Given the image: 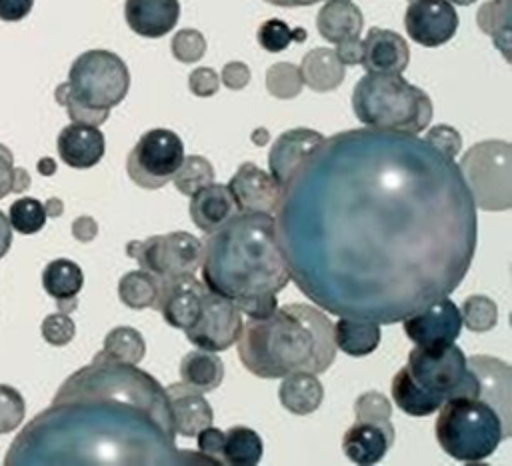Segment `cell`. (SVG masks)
<instances>
[{
  "mask_svg": "<svg viewBox=\"0 0 512 466\" xmlns=\"http://www.w3.org/2000/svg\"><path fill=\"white\" fill-rule=\"evenodd\" d=\"M228 188L238 212H262L272 216L282 192V186L270 176V172L258 168L254 162L240 164L236 174L230 178Z\"/></svg>",
  "mask_w": 512,
  "mask_h": 466,
  "instance_id": "obj_16",
  "label": "cell"
},
{
  "mask_svg": "<svg viewBox=\"0 0 512 466\" xmlns=\"http://www.w3.org/2000/svg\"><path fill=\"white\" fill-rule=\"evenodd\" d=\"M356 118L370 128L418 134L428 128L434 106L430 96L402 74H364L352 92Z\"/></svg>",
  "mask_w": 512,
  "mask_h": 466,
  "instance_id": "obj_6",
  "label": "cell"
},
{
  "mask_svg": "<svg viewBox=\"0 0 512 466\" xmlns=\"http://www.w3.org/2000/svg\"><path fill=\"white\" fill-rule=\"evenodd\" d=\"M184 160L180 136L168 128L144 132L126 158L130 180L146 190H158L172 180Z\"/></svg>",
  "mask_w": 512,
  "mask_h": 466,
  "instance_id": "obj_11",
  "label": "cell"
},
{
  "mask_svg": "<svg viewBox=\"0 0 512 466\" xmlns=\"http://www.w3.org/2000/svg\"><path fill=\"white\" fill-rule=\"evenodd\" d=\"M24 396L8 384H0V434L14 432L24 422Z\"/></svg>",
  "mask_w": 512,
  "mask_h": 466,
  "instance_id": "obj_41",
  "label": "cell"
},
{
  "mask_svg": "<svg viewBox=\"0 0 512 466\" xmlns=\"http://www.w3.org/2000/svg\"><path fill=\"white\" fill-rule=\"evenodd\" d=\"M44 212H46V216H50V218L62 216V212H64L62 200H60V198H50V200L44 204Z\"/></svg>",
  "mask_w": 512,
  "mask_h": 466,
  "instance_id": "obj_55",
  "label": "cell"
},
{
  "mask_svg": "<svg viewBox=\"0 0 512 466\" xmlns=\"http://www.w3.org/2000/svg\"><path fill=\"white\" fill-rule=\"evenodd\" d=\"M242 324L244 320L238 306L232 300L206 288L200 316L188 330H184V334L198 348L220 352L236 344L242 332Z\"/></svg>",
  "mask_w": 512,
  "mask_h": 466,
  "instance_id": "obj_12",
  "label": "cell"
},
{
  "mask_svg": "<svg viewBox=\"0 0 512 466\" xmlns=\"http://www.w3.org/2000/svg\"><path fill=\"white\" fill-rule=\"evenodd\" d=\"M188 88L194 96L198 98H208L214 96L220 88V78L216 74V70L208 68V66H200L196 70L190 72L188 76Z\"/></svg>",
  "mask_w": 512,
  "mask_h": 466,
  "instance_id": "obj_47",
  "label": "cell"
},
{
  "mask_svg": "<svg viewBox=\"0 0 512 466\" xmlns=\"http://www.w3.org/2000/svg\"><path fill=\"white\" fill-rule=\"evenodd\" d=\"M332 336L338 350L360 358L372 354L378 348L382 332L376 322L342 316L336 324H332Z\"/></svg>",
  "mask_w": 512,
  "mask_h": 466,
  "instance_id": "obj_28",
  "label": "cell"
},
{
  "mask_svg": "<svg viewBox=\"0 0 512 466\" xmlns=\"http://www.w3.org/2000/svg\"><path fill=\"white\" fill-rule=\"evenodd\" d=\"M204 292L206 284L198 280L194 274H182L160 280V296L156 302V310L172 328L188 330L200 316Z\"/></svg>",
  "mask_w": 512,
  "mask_h": 466,
  "instance_id": "obj_15",
  "label": "cell"
},
{
  "mask_svg": "<svg viewBox=\"0 0 512 466\" xmlns=\"http://www.w3.org/2000/svg\"><path fill=\"white\" fill-rule=\"evenodd\" d=\"M46 212H44V204H40V200L32 198V196H24L18 198L10 204L8 208V222L10 228L20 232V234H36L44 228L46 224Z\"/></svg>",
  "mask_w": 512,
  "mask_h": 466,
  "instance_id": "obj_38",
  "label": "cell"
},
{
  "mask_svg": "<svg viewBox=\"0 0 512 466\" xmlns=\"http://www.w3.org/2000/svg\"><path fill=\"white\" fill-rule=\"evenodd\" d=\"M202 282L238 310L290 282L272 214L236 212L202 242Z\"/></svg>",
  "mask_w": 512,
  "mask_h": 466,
  "instance_id": "obj_3",
  "label": "cell"
},
{
  "mask_svg": "<svg viewBox=\"0 0 512 466\" xmlns=\"http://www.w3.org/2000/svg\"><path fill=\"white\" fill-rule=\"evenodd\" d=\"M30 188V174L24 168H14V182H12V192L20 194Z\"/></svg>",
  "mask_w": 512,
  "mask_h": 466,
  "instance_id": "obj_54",
  "label": "cell"
},
{
  "mask_svg": "<svg viewBox=\"0 0 512 466\" xmlns=\"http://www.w3.org/2000/svg\"><path fill=\"white\" fill-rule=\"evenodd\" d=\"M6 466L212 464L176 446L166 388L136 364L94 356L12 440ZM214 466V464H212Z\"/></svg>",
  "mask_w": 512,
  "mask_h": 466,
  "instance_id": "obj_2",
  "label": "cell"
},
{
  "mask_svg": "<svg viewBox=\"0 0 512 466\" xmlns=\"http://www.w3.org/2000/svg\"><path fill=\"white\" fill-rule=\"evenodd\" d=\"M268 140H270V134H268L266 128H256V130L252 132V142H254L256 146H264V144H268Z\"/></svg>",
  "mask_w": 512,
  "mask_h": 466,
  "instance_id": "obj_58",
  "label": "cell"
},
{
  "mask_svg": "<svg viewBox=\"0 0 512 466\" xmlns=\"http://www.w3.org/2000/svg\"><path fill=\"white\" fill-rule=\"evenodd\" d=\"M144 354H146L144 336L132 326L112 328L104 338L102 350L98 352V356L102 358L126 362V364H138L144 358Z\"/></svg>",
  "mask_w": 512,
  "mask_h": 466,
  "instance_id": "obj_33",
  "label": "cell"
},
{
  "mask_svg": "<svg viewBox=\"0 0 512 466\" xmlns=\"http://www.w3.org/2000/svg\"><path fill=\"white\" fill-rule=\"evenodd\" d=\"M316 28L324 40L338 44L350 38H360L364 16L352 2L328 0L316 16Z\"/></svg>",
  "mask_w": 512,
  "mask_h": 466,
  "instance_id": "obj_25",
  "label": "cell"
},
{
  "mask_svg": "<svg viewBox=\"0 0 512 466\" xmlns=\"http://www.w3.org/2000/svg\"><path fill=\"white\" fill-rule=\"evenodd\" d=\"M236 346L242 366L258 378L322 374L336 358L330 318L300 302L278 306L266 318H248Z\"/></svg>",
  "mask_w": 512,
  "mask_h": 466,
  "instance_id": "obj_4",
  "label": "cell"
},
{
  "mask_svg": "<svg viewBox=\"0 0 512 466\" xmlns=\"http://www.w3.org/2000/svg\"><path fill=\"white\" fill-rule=\"evenodd\" d=\"M426 142H430L436 150H440L448 158H456V154L462 150V138L460 132L448 124H436L426 132Z\"/></svg>",
  "mask_w": 512,
  "mask_h": 466,
  "instance_id": "obj_45",
  "label": "cell"
},
{
  "mask_svg": "<svg viewBox=\"0 0 512 466\" xmlns=\"http://www.w3.org/2000/svg\"><path fill=\"white\" fill-rule=\"evenodd\" d=\"M258 44L266 52H282L290 46V42H304L306 40V30L304 28H290L284 20L280 18H270L260 24L256 32Z\"/></svg>",
  "mask_w": 512,
  "mask_h": 466,
  "instance_id": "obj_40",
  "label": "cell"
},
{
  "mask_svg": "<svg viewBox=\"0 0 512 466\" xmlns=\"http://www.w3.org/2000/svg\"><path fill=\"white\" fill-rule=\"evenodd\" d=\"M438 410L436 440L458 462L486 460L512 432L500 414L478 396L450 398Z\"/></svg>",
  "mask_w": 512,
  "mask_h": 466,
  "instance_id": "obj_7",
  "label": "cell"
},
{
  "mask_svg": "<svg viewBox=\"0 0 512 466\" xmlns=\"http://www.w3.org/2000/svg\"><path fill=\"white\" fill-rule=\"evenodd\" d=\"M410 62L406 40L388 28L372 26L362 40V68L370 74H402Z\"/></svg>",
  "mask_w": 512,
  "mask_h": 466,
  "instance_id": "obj_17",
  "label": "cell"
},
{
  "mask_svg": "<svg viewBox=\"0 0 512 466\" xmlns=\"http://www.w3.org/2000/svg\"><path fill=\"white\" fill-rule=\"evenodd\" d=\"M478 380V398L486 400L512 430L510 418V366L498 358L472 356L466 358Z\"/></svg>",
  "mask_w": 512,
  "mask_h": 466,
  "instance_id": "obj_21",
  "label": "cell"
},
{
  "mask_svg": "<svg viewBox=\"0 0 512 466\" xmlns=\"http://www.w3.org/2000/svg\"><path fill=\"white\" fill-rule=\"evenodd\" d=\"M336 56L344 66H356L362 60V40L360 38H350L344 42L336 44Z\"/></svg>",
  "mask_w": 512,
  "mask_h": 466,
  "instance_id": "obj_51",
  "label": "cell"
},
{
  "mask_svg": "<svg viewBox=\"0 0 512 466\" xmlns=\"http://www.w3.org/2000/svg\"><path fill=\"white\" fill-rule=\"evenodd\" d=\"M172 56L182 64L198 62L206 54V38L200 30L182 28L170 40Z\"/></svg>",
  "mask_w": 512,
  "mask_h": 466,
  "instance_id": "obj_42",
  "label": "cell"
},
{
  "mask_svg": "<svg viewBox=\"0 0 512 466\" xmlns=\"http://www.w3.org/2000/svg\"><path fill=\"white\" fill-rule=\"evenodd\" d=\"M346 74V66L338 60L332 48H312L300 64L302 82L314 92L336 90Z\"/></svg>",
  "mask_w": 512,
  "mask_h": 466,
  "instance_id": "obj_26",
  "label": "cell"
},
{
  "mask_svg": "<svg viewBox=\"0 0 512 466\" xmlns=\"http://www.w3.org/2000/svg\"><path fill=\"white\" fill-rule=\"evenodd\" d=\"M278 398L288 412L296 416H306L320 408L324 400V386L310 372H294L284 376L278 388Z\"/></svg>",
  "mask_w": 512,
  "mask_h": 466,
  "instance_id": "obj_27",
  "label": "cell"
},
{
  "mask_svg": "<svg viewBox=\"0 0 512 466\" xmlns=\"http://www.w3.org/2000/svg\"><path fill=\"white\" fill-rule=\"evenodd\" d=\"M130 88L126 62L110 50H86L68 70L54 98L66 108L72 122L100 126L108 120L110 108L118 106Z\"/></svg>",
  "mask_w": 512,
  "mask_h": 466,
  "instance_id": "obj_5",
  "label": "cell"
},
{
  "mask_svg": "<svg viewBox=\"0 0 512 466\" xmlns=\"http://www.w3.org/2000/svg\"><path fill=\"white\" fill-rule=\"evenodd\" d=\"M34 6V0H0V20L18 22L24 20Z\"/></svg>",
  "mask_w": 512,
  "mask_h": 466,
  "instance_id": "obj_50",
  "label": "cell"
},
{
  "mask_svg": "<svg viewBox=\"0 0 512 466\" xmlns=\"http://www.w3.org/2000/svg\"><path fill=\"white\" fill-rule=\"evenodd\" d=\"M58 156L64 164L76 170H86L96 166L106 150L104 134L98 130V126L72 122L64 126L56 140Z\"/></svg>",
  "mask_w": 512,
  "mask_h": 466,
  "instance_id": "obj_20",
  "label": "cell"
},
{
  "mask_svg": "<svg viewBox=\"0 0 512 466\" xmlns=\"http://www.w3.org/2000/svg\"><path fill=\"white\" fill-rule=\"evenodd\" d=\"M336 2H350V0H336Z\"/></svg>",
  "mask_w": 512,
  "mask_h": 466,
  "instance_id": "obj_60",
  "label": "cell"
},
{
  "mask_svg": "<svg viewBox=\"0 0 512 466\" xmlns=\"http://www.w3.org/2000/svg\"><path fill=\"white\" fill-rule=\"evenodd\" d=\"M396 432L390 420L364 422L356 420L342 436V452L354 464L368 466L380 462L394 444Z\"/></svg>",
  "mask_w": 512,
  "mask_h": 466,
  "instance_id": "obj_18",
  "label": "cell"
},
{
  "mask_svg": "<svg viewBox=\"0 0 512 466\" xmlns=\"http://www.w3.org/2000/svg\"><path fill=\"white\" fill-rule=\"evenodd\" d=\"M14 182V154L8 146L0 144V198L12 192Z\"/></svg>",
  "mask_w": 512,
  "mask_h": 466,
  "instance_id": "obj_49",
  "label": "cell"
},
{
  "mask_svg": "<svg viewBox=\"0 0 512 466\" xmlns=\"http://www.w3.org/2000/svg\"><path fill=\"white\" fill-rule=\"evenodd\" d=\"M406 336L424 348H436L456 342L462 330L460 308L450 298H440L426 308L402 318Z\"/></svg>",
  "mask_w": 512,
  "mask_h": 466,
  "instance_id": "obj_13",
  "label": "cell"
},
{
  "mask_svg": "<svg viewBox=\"0 0 512 466\" xmlns=\"http://www.w3.org/2000/svg\"><path fill=\"white\" fill-rule=\"evenodd\" d=\"M404 368L410 380L440 406L450 398L478 396L476 374L454 342L436 348H412Z\"/></svg>",
  "mask_w": 512,
  "mask_h": 466,
  "instance_id": "obj_9",
  "label": "cell"
},
{
  "mask_svg": "<svg viewBox=\"0 0 512 466\" xmlns=\"http://www.w3.org/2000/svg\"><path fill=\"white\" fill-rule=\"evenodd\" d=\"M478 26L484 34L492 36L496 48L508 60L510 48V0H490L480 6L476 14Z\"/></svg>",
  "mask_w": 512,
  "mask_h": 466,
  "instance_id": "obj_35",
  "label": "cell"
},
{
  "mask_svg": "<svg viewBox=\"0 0 512 466\" xmlns=\"http://www.w3.org/2000/svg\"><path fill=\"white\" fill-rule=\"evenodd\" d=\"M190 218L206 234L214 232L228 218H232L238 208L232 198L228 184H206L190 196Z\"/></svg>",
  "mask_w": 512,
  "mask_h": 466,
  "instance_id": "obj_24",
  "label": "cell"
},
{
  "mask_svg": "<svg viewBox=\"0 0 512 466\" xmlns=\"http://www.w3.org/2000/svg\"><path fill=\"white\" fill-rule=\"evenodd\" d=\"M126 254L134 258L142 270L166 280L182 274H196L202 262V240L190 232L176 230L146 240H130L126 244Z\"/></svg>",
  "mask_w": 512,
  "mask_h": 466,
  "instance_id": "obj_10",
  "label": "cell"
},
{
  "mask_svg": "<svg viewBox=\"0 0 512 466\" xmlns=\"http://www.w3.org/2000/svg\"><path fill=\"white\" fill-rule=\"evenodd\" d=\"M98 234V224L92 216H80L72 222V236L78 242H90Z\"/></svg>",
  "mask_w": 512,
  "mask_h": 466,
  "instance_id": "obj_52",
  "label": "cell"
},
{
  "mask_svg": "<svg viewBox=\"0 0 512 466\" xmlns=\"http://www.w3.org/2000/svg\"><path fill=\"white\" fill-rule=\"evenodd\" d=\"M450 4H458V6H470V4H474V2H478V0H448Z\"/></svg>",
  "mask_w": 512,
  "mask_h": 466,
  "instance_id": "obj_59",
  "label": "cell"
},
{
  "mask_svg": "<svg viewBox=\"0 0 512 466\" xmlns=\"http://www.w3.org/2000/svg\"><path fill=\"white\" fill-rule=\"evenodd\" d=\"M42 286L56 302L72 300L84 286V272L74 260L56 258L42 270Z\"/></svg>",
  "mask_w": 512,
  "mask_h": 466,
  "instance_id": "obj_30",
  "label": "cell"
},
{
  "mask_svg": "<svg viewBox=\"0 0 512 466\" xmlns=\"http://www.w3.org/2000/svg\"><path fill=\"white\" fill-rule=\"evenodd\" d=\"M354 416L356 420L364 422H384L392 416V404L384 394L376 390L362 392L354 402Z\"/></svg>",
  "mask_w": 512,
  "mask_h": 466,
  "instance_id": "obj_43",
  "label": "cell"
},
{
  "mask_svg": "<svg viewBox=\"0 0 512 466\" xmlns=\"http://www.w3.org/2000/svg\"><path fill=\"white\" fill-rule=\"evenodd\" d=\"M458 168L476 208L504 212L512 206L510 142L482 140L464 152Z\"/></svg>",
  "mask_w": 512,
  "mask_h": 466,
  "instance_id": "obj_8",
  "label": "cell"
},
{
  "mask_svg": "<svg viewBox=\"0 0 512 466\" xmlns=\"http://www.w3.org/2000/svg\"><path fill=\"white\" fill-rule=\"evenodd\" d=\"M124 18L132 32L144 38L168 34L180 18L178 0H126Z\"/></svg>",
  "mask_w": 512,
  "mask_h": 466,
  "instance_id": "obj_23",
  "label": "cell"
},
{
  "mask_svg": "<svg viewBox=\"0 0 512 466\" xmlns=\"http://www.w3.org/2000/svg\"><path fill=\"white\" fill-rule=\"evenodd\" d=\"M222 82L230 90H242L250 82V68L244 62H228L222 68Z\"/></svg>",
  "mask_w": 512,
  "mask_h": 466,
  "instance_id": "obj_48",
  "label": "cell"
},
{
  "mask_svg": "<svg viewBox=\"0 0 512 466\" xmlns=\"http://www.w3.org/2000/svg\"><path fill=\"white\" fill-rule=\"evenodd\" d=\"M12 244V228L8 222V216H4V212L0 210V258L6 256V252L10 250Z\"/></svg>",
  "mask_w": 512,
  "mask_h": 466,
  "instance_id": "obj_53",
  "label": "cell"
},
{
  "mask_svg": "<svg viewBox=\"0 0 512 466\" xmlns=\"http://www.w3.org/2000/svg\"><path fill=\"white\" fill-rule=\"evenodd\" d=\"M222 448V464L226 466H254L262 460L264 444L256 430L246 426L228 428Z\"/></svg>",
  "mask_w": 512,
  "mask_h": 466,
  "instance_id": "obj_31",
  "label": "cell"
},
{
  "mask_svg": "<svg viewBox=\"0 0 512 466\" xmlns=\"http://www.w3.org/2000/svg\"><path fill=\"white\" fill-rule=\"evenodd\" d=\"M166 394L170 400L172 426L176 434L192 438L202 428L212 424L214 412L202 392L194 390L184 382H178V384L166 386Z\"/></svg>",
  "mask_w": 512,
  "mask_h": 466,
  "instance_id": "obj_22",
  "label": "cell"
},
{
  "mask_svg": "<svg viewBox=\"0 0 512 466\" xmlns=\"http://www.w3.org/2000/svg\"><path fill=\"white\" fill-rule=\"evenodd\" d=\"M38 172L44 176H52L56 172V162L52 158H40L38 160Z\"/></svg>",
  "mask_w": 512,
  "mask_h": 466,
  "instance_id": "obj_57",
  "label": "cell"
},
{
  "mask_svg": "<svg viewBox=\"0 0 512 466\" xmlns=\"http://www.w3.org/2000/svg\"><path fill=\"white\" fill-rule=\"evenodd\" d=\"M390 392H392V398L396 402V406L410 414V416H430L434 412H438L440 404L430 398L428 394H424L408 376L406 368H400L394 378H392V386H390Z\"/></svg>",
  "mask_w": 512,
  "mask_h": 466,
  "instance_id": "obj_34",
  "label": "cell"
},
{
  "mask_svg": "<svg viewBox=\"0 0 512 466\" xmlns=\"http://www.w3.org/2000/svg\"><path fill=\"white\" fill-rule=\"evenodd\" d=\"M322 140L324 136L312 128H290L282 132L268 152L270 176L280 186H284L290 174L312 154V150Z\"/></svg>",
  "mask_w": 512,
  "mask_h": 466,
  "instance_id": "obj_19",
  "label": "cell"
},
{
  "mask_svg": "<svg viewBox=\"0 0 512 466\" xmlns=\"http://www.w3.org/2000/svg\"><path fill=\"white\" fill-rule=\"evenodd\" d=\"M180 378L184 384L192 386L198 392H212L224 380V364L222 360L204 348L190 350L180 360Z\"/></svg>",
  "mask_w": 512,
  "mask_h": 466,
  "instance_id": "obj_29",
  "label": "cell"
},
{
  "mask_svg": "<svg viewBox=\"0 0 512 466\" xmlns=\"http://www.w3.org/2000/svg\"><path fill=\"white\" fill-rule=\"evenodd\" d=\"M268 4H274V6H282V8H298V6H312L320 0H264Z\"/></svg>",
  "mask_w": 512,
  "mask_h": 466,
  "instance_id": "obj_56",
  "label": "cell"
},
{
  "mask_svg": "<svg viewBox=\"0 0 512 466\" xmlns=\"http://www.w3.org/2000/svg\"><path fill=\"white\" fill-rule=\"evenodd\" d=\"M290 280L338 316L394 324L452 294L478 242L454 158L424 138L352 128L324 138L274 210Z\"/></svg>",
  "mask_w": 512,
  "mask_h": 466,
  "instance_id": "obj_1",
  "label": "cell"
},
{
  "mask_svg": "<svg viewBox=\"0 0 512 466\" xmlns=\"http://www.w3.org/2000/svg\"><path fill=\"white\" fill-rule=\"evenodd\" d=\"M460 318L470 332H488L498 322V306L484 294H472L462 302Z\"/></svg>",
  "mask_w": 512,
  "mask_h": 466,
  "instance_id": "obj_37",
  "label": "cell"
},
{
  "mask_svg": "<svg viewBox=\"0 0 512 466\" xmlns=\"http://www.w3.org/2000/svg\"><path fill=\"white\" fill-rule=\"evenodd\" d=\"M224 438L226 434L220 428H214L212 424L202 428L196 434V442H198V452L204 454L214 466H224L222 464V448H224Z\"/></svg>",
  "mask_w": 512,
  "mask_h": 466,
  "instance_id": "obj_46",
  "label": "cell"
},
{
  "mask_svg": "<svg viewBox=\"0 0 512 466\" xmlns=\"http://www.w3.org/2000/svg\"><path fill=\"white\" fill-rule=\"evenodd\" d=\"M40 332L48 344L66 346L72 342V338L76 334V324L66 312H56V314H48L42 320Z\"/></svg>",
  "mask_w": 512,
  "mask_h": 466,
  "instance_id": "obj_44",
  "label": "cell"
},
{
  "mask_svg": "<svg viewBox=\"0 0 512 466\" xmlns=\"http://www.w3.org/2000/svg\"><path fill=\"white\" fill-rule=\"evenodd\" d=\"M160 296V278L148 270H130L118 282V298L132 310L156 308Z\"/></svg>",
  "mask_w": 512,
  "mask_h": 466,
  "instance_id": "obj_32",
  "label": "cell"
},
{
  "mask_svg": "<svg viewBox=\"0 0 512 466\" xmlns=\"http://www.w3.org/2000/svg\"><path fill=\"white\" fill-rule=\"evenodd\" d=\"M408 36L426 48L452 40L458 30V14L448 0H412L404 14Z\"/></svg>",
  "mask_w": 512,
  "mask_h": 466,
  "instance_id": "obj_14",
  "label": "cell"
},
{
  "mask_svg": "<svg viewBox=\"0 0 512 466\" xmlns=\"http://www.w3.org/2000/svg\"><path fill=\"white\" fill-rule=\"evenodd\" d=\"M214 176H216L214 166L204 156L192 154V156H184L180 168L172 176V182L180 194L192 196L202 186L214 182Z\"/></svg>",
  "mask_w": 512,
  "mask_h": 466,
  "instance_id": "obj_36",
  "label": "cell"
},
{
  "mask_svg": "<svg viewBox=\"0 0 512 466\" xmlns=\"http://www.w3.org/2000/svg\"><path fill=\"white\" fill-rule=\"evenodd\" d=\"M300 68L292 62H276L266 70V90L280 100H292L302 92Z\"/></svg>",
  "mask_w": 512,
  "mask_h": 466,
  "instance_id": "obj_39",
  "label": "cell"
}]
</instances>
